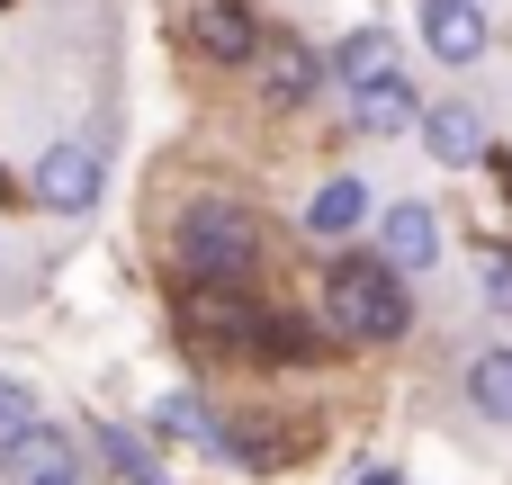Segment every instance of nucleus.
<instances>
[{"mask_svg": "<svg viewBox=\"0 0 512 485\" xmlns=\"http://www.w3.org/2000/svg\"><path fill=\"white\" fill-rule=\"evenodd\" d=\"M171 252L198 288H243L261 270V225L234 207V198H189L180 225H171Z\"/></svg>", "mask_w": 512, "mask_h": 485, "instance_id": "f257e3e1", "label": "nucleus"}, {"mask_svg": "<svg viewBox=\"0 0 512 485\" xmlns=\"http://www.w3.org/2000/svg\"><path fill=\"white\" fill-rule=\"evenodd\" d=\"M324 306H333V333L342 342H396L405 333V279H396L387 252L378 261H342L324 279Z\"/></svg>", "mask_w": 512, "mask_h": 485, "instance_id": "f03ea898", "label": "nucleus"}, {"mask_svg": "<svg viewBox=\"0 0 512 485\" xmlns=\"http://www.w3.org/2000/svg\"><path fill=\"white\" fill-rule=\"evenodd\" d=\"M36 198H45L54 216H90V207H99V153H90V144H45Z\"/></svg>", "mask_w": 512, "mask_h": 485, "instance_id": "7ed1b4c3", "label": "nucleus"}, {"mask_svg": "<svg viewBox=\"0 0 512 485\" xmlns=\"http://www.w3.org/2000/svg\"><path fill=\"white\" fill-rule=\"evenodd\" d=\"M189 45L216 54V63H252V54H261V18H252L243 0H198V9H189Z\"/></svg>", "mask_w": 512, "mask_h": 485, "instance_id": "20e7f679", "label": "nucleus"}, {"mask_svg": "<svg viewBox=\"0 0 512 485\" xmlns=\"http://www.w3.org/2000/svg\"><path fill=\"white\" fill-rule=\"evenodd\" d=\"M423 144H432V162L468 171V162H486V153H495V126H486L468 99H450V108H432V117H423Z\"/></svg>", "mask_w": 512, "mask_h": 485, "instance_id": "39448f33", "label": "nucleus"}, {"mask_svg": "<svg viewBox=\"0 0 512 485\" xmlns=\"http://www.w3.org/2000/svg\"><path fill=\"white\" fill-rule=\"evenodd\" d=\"M423 45L441 63H477L486 54V9L477 0H423Z\"/></svg>", "mask_w": 512, "mask_h": 485, "instance_id": "423d86ee", "label": "nucleus"}, {"mask_svg": "<svg viewBox=\"0 0 512 485\" xmlns=\"http://www.w3.org/2000/svg\"><path fill=\"white\" fill-rule=\"evenodd\" d=\"M378 252H387L396 270H432V252H441V216H432L423 198L387 207V225H378Z\"/></svg>", "mask_w": 512, "mask_h": 485, "instance_id": "0eeeda50", "label": "nucleus"}, {"mask_svg": "<svg viewBox=\"0 0 512 485\" xmlns=\"http://www.w3.org/2000/svg\"><path fill=\"white\" fill-rule=\"evenodd\" d=\"M351 126H360V135H405V126H423V108H414V90L387 72V81H360V90H351Z\"/></svg>", "mask_w": 512, "mask_h": 485, "instance_id": "6e6552de", "label": "nucleus"}, {"mask_svg": "<svg viewBox=\"0 0 512 485\" xmlns=\"http://www.w3.org/2000/svg\"><path fill=\"white\" fill-rule=\"evenodd\" d=\"M369 225V189L342 171V180H324L315 198H306V234H324V243H342V234H360Z\"/></svg>", "mask_w": 512, "mask_h": 485, "instance_id": "1a4fd4ad", "label": "nucleus"}, {"mask_svg": "<svg viewBox=\"0 0 512 485\" xmlns=\"http://www.w3.org/2000/svg\"><path fill=\"white\" fill-rule=\"evenodd\" d=\"M153 423H162V441H189V450H234V432L216 423V405H207V396H162V414H153Z\"/></svg>", "mask_w": 512, "mask_h": 485, "instance_id": "9d476101", "label": "nucleus"}, {"mask_svg": "<svg viewBox=\"0 0 512 485\" xmlns=\"http://www.w3.org/2000/svg\"><path fill=\"white\" fill-rule=\"evenodd\" d=\"M9 468H18V485H72V441H63L54 423H36V432L9 450Z\"/></svg>", "mask_w": 512, "mask_h": 485, "instance_id": "9b49d317", "label": "nucleus"}, {"mask_svg": "<svg viewBox=\"0 0 512 485\" xmlns=\"http://www.w3.org/2000/svg\"><path fill=\"white\" fill-rule=\"evenodd\" d=\"M333 72H342L351 90H360V81H387V72H396V36H387V27H351L342 54H333Z\"/></svg>", "mask_w": 512, "mask_h": 485, "instance_id": "f8f14e48", "label": "nucleus"}, {"mask_svg": "<svg viewBox=\"0 0 512 485\" xmlns=\"http://www.w3.org/2000/svg\"><path fill=\"white\" fill-rule=\"evenodd\" d=\"M468 405L495 414V423H512V351H477L468 360Z\"/></svg>", "mask_w": 512, "mask_h": 485, "instance_id": "ddd939ff", "label": "nucleus"}, {"mask_svg": "<svg viewBox=\"0 0 512 485\" xmlns=\"http://www.w3.org/2000/svg\"><path fill=\"white\" fill-rule=\"evenodd\" d=\"M315 90V54L306 45H270V108H297Z\"/></svg>", "mask_w": 512, "mask_h": 485, "instance_id": "4468645a", "label": "nucleus"}, {"mask_svg": "<svg viewBox=\"0 0 512 485\" xmlns=\"http://www.w3.org/2000/svg\"><path fill=\"white\" fill-rule=\"evenodd\" d=\"M99 450H108V468H117L126 485H162V468H153V450H144V441H135L126 423H108V432H99Z\"/></svg>", "mask_w": 512, "mask_h": 485, "instance_id": "2eb2a0df", "label": "nucleus"}, {"mask_svg": "<svg viewBox=\"0 0 512 485\" xmlns=\"http://www.w3.org/2000/svg\"><path fill=\"white\" fill-rule=\"evenodd\" d=\"M36 423H45V414H36V396H27V387H9V378H0V459H9V450H18V441H27V432H36Z\"/></svg>", "mask_w": 512, "mask_h": 485, "instance_id": "dca6fc26", "label": "nucleus"}, {"mask_svg": "<svg viewBox=\"0 0 512 485\" xmlns=\"http://www.w3.org/2000/svg\"><path fill=\"white\" fill-rule=\"evenodd\" d=\"M477 288H486V297H495V306L512 315V252H504V243H495V252L477 261Z\"/></svg>", "mask_w": 512, "mask_h": 485, "instance_id": "f3484780", "label": "nucleus"}, {"mask_svg": "<svg viewBox=\"0 0 512 485\" xmlns=\"http://www.w3.org/2000/svg\"><path fill=\"white\" fill-rule=\"evenodd\" d=\"M360 485H405V477H396V468H369V477H360Z\"/></svg>", "mask_w": 512, "mask_h": 485, "instance_id": "a211bd4d", "label": "nucleus"}]
</instances>
